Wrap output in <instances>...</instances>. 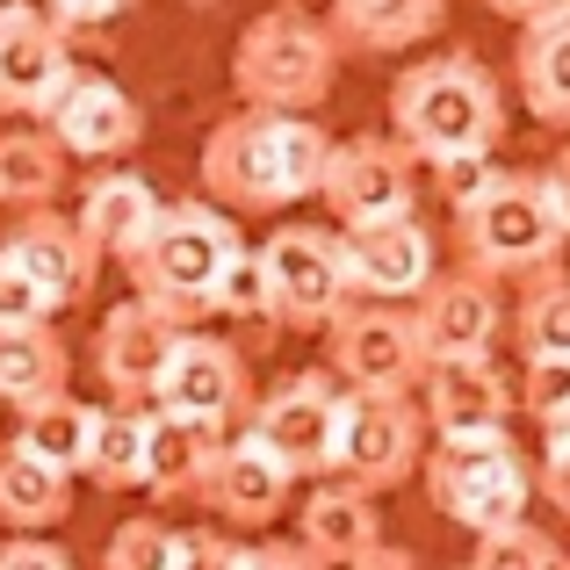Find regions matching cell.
Wrapping results in <instances>:
<instances>
[{"label": "cell", "instance_id": "obj_1", "mask_svg": "<svg viewBox=\"0 0 570 570\" xmlns=\"http://www.w3.org/2000/svg\"><path fill=\"white\" fill-rule=\"evenodd\" d=\"M325 138L318 116L304 109H232L203 138V195L217 209H296L304 195H318L325 174Z\"/></svg>", "mask_w": 570, "mask_h": 570}, {"label": "cell", "instance_id": "obj_2", "mask_svg": "<svg viewBox=\"0 0 570 570\" xmlns=\"http://www.w3.org/2000/svg\"><path fill=\"white\" fill-rule=\"evenodd\" d=\"M238 253H246V238H238V217H224L209 195L159 203V217L145 224V238L124 253L130 296H145L153 311H167L174 325H203L209 304H217L224 267H232Z\"/></svg>", "mask_w": 570, "mask_h": 570}, {"label": "cell", "instance_id": "obj_3", "mask_svg": "<svg viewBox=\"0 0 570 570\" xmlns=\"http://www.w3.org/2000/svg\"><path fill=\"white\" fill-rule=\"evenodd\" d=\"M390 138L412 159L441 153H499L505 145V95L470 51H433L390 80Z\"/></svg>", "mask_w": 570, "mask_h": 570}, {"label": "cell", "instance_id": "obj_4", "mask_svg": "<svg viewBox=\"0 0 570 570\" xmlns=\"http://www.w3.org/2000/svg\"><path fill=\"white\" fill-rule=\"evenodd\" d=\"M563 246H570V217L542 174H499V188H484L470 209H455V253L470 275L528 282L542 267H557Z\"/></svg>", "mask_w": 570, "mask_h": 570}, {"label": "cell", "instance_id": "obj_5", "mask_svg": "<svg viewBox=\"0 0 570 570\" xmlns=\"http://www.w3.org/2000/svg\"><path fill=\"white\" fill-rule=\"evenodd\" d=\"M340 80V37L311 8L282 0V8L253 14L232 43V87L246 109H318Z\"/></svg>", "mask_w": 570, "mask_h": 570}, {"label": "cell", "instance_id": "obj_6", "mask_svg": "<svg viewBox=\"0 0 570 570\" xmlns=\"http://www.w3.org/2000/svg\"><path fill=\"white\" fill-rule=\"evenodd\" d=\"M419 476H426V499L470 534L513 528L534 505V470L520 462L505 426L499 433H433V448L419 455Z\"/></svg>", "mask_w": 570, "mask_h": 570}, {"label": "cell", "instance_id": "obj_7", "mask_svg": "<svg viewBox=\"0 0 570 570\" xmlns=\"http://www.w3.org/2000/svg\"><path fill=\"white\" fill-rule=\"evenodd\" d=\"M419 455H426V419L412 390H340L333 476L362 491H397L404 476H419Z\"/></svg>", "mask_w": 570, "mask_h": 570}, {"label": "cell", "instance_id": "obj_8", "mask_svg": "<svg viewBox=\"0 0 570 570\" xmlns=\"http://www.w3.org/2000/svg\"><path fill=\"white\" fill-rule=\"evenodd\" d=\"M253 253H261V267H267L275 325L325 333V325L354 304L347 261H340V232H318V224H282V232H267Z\"/></svg>", "mask_w": 570, "mask_h": 570}, {"label": "cell", "instance_id": "obj_9", "mask_svg": "<svg viewBox=\"0 0 570 570\" xmlns=\"http://www.w3.org/2000/svg\"><path fill=\"white\" fill-rule=\"evenodd\" d=\"M333 419H340V376L333 368H296L267 397H253L246 433L289 476H333Z\"/></svg>", "mask_w": 570, "mask_h": 570}, {"label": "cell", "instance_id": "obj_10", "mask_svg": "<svg viewBox=\"0 0 570 570\" xmlns=\"http://www.w3.org/2000/svg\"><path fill=\"white\" fill-rule=\"evenodd\" d=\"M153 404H159V412H181V419H195V426H209V433L246 426V412H253V376H246V354H238L232 340L195 333V325H188V333L174 340V354L159 362Z\"/></svg>", "mask_w": 570, "mask_h": 570}, {"label": "cell", "instance_id": "obj_11", "mask_svg": "<svg viewBox=\"0 0 570 570\" xmlns=\"http://www.w3.org/2000/svg\"><path fill=\"white\" fill-rule=\"evenodd\" d=\"M318 203L340 217V232L354 224H376V217H412L419 203V159L404 153L397 138H333L325 153V174H318Z\"/></svg>", "mask_w": 570, "mask_h": 570}, {"label": "cell", "instance_id": "obj_12", "mask_svg": "<svg viewBox=\"0 0 570 570\" xmlns=\"http://www.w3.org/2000/svg\"><path fill=\"white\" fill-rule=\"evenodd\" d=\"M325 347H333V376L347 390H419V376H426L412 304H368V296H354L325 325Z\"/></svg>", "mask_w": 570, "mask_h": 570}, {"label": "cell", "instance_id": "obj_13", "mask_svg": "<svg viewBox=\"0 0 570 570\" xmlns=\"http://www.w3.org/2000/svg\"><path fill=\"white\" fill-rule=\"evenodd\" d=\"M0 267H8V275H22L29 289L51 304V318H58V311L87 304L101 253L87 246L80 224H72V217H51V203H43V209H22V224L0 238Z\"/></svg>", "mask_w": 570, "mask_h": 570}, {"label": "cell", "instance_id": "obj_14", "mask_svg": "<svg viewBox=\"0 0 570 570\" xmlns=\"http://www.w3.org/2000/svg\"><path fill=\"white\" fill-rule=\"evenodd\" d=\"M412 325H419L426 362L491 354V347H499V333H505L499 282H491V275H470V267H455V275H441V267H433V282L412 296Z\"/></svg>", "mask_w": 570, "mask_h": 570}, {"label": "cell", "instance_id": "obj_15", "mask_svg": "<svg viewBox=\"0 0 570 570\" xmlns=\"http://www.w3.org/2000/svg\"><path fill=\"white\" fill-rule=\"evenodd\" d=\"M43 130L58 138L66 159H124V153H138V138H145V109L109 72L72 66V80L58 87V101L43 109Z\"/></svg>", "mask_w": 570, "mask_h": 570}, {"label": "cell", "instance_id": "obj_16", "mask_svg": "<svg viewBox=\"0 0 570 570\" xmlns=\"http://www.w3.org/2000/svg\"><path fill=\"white\" fill-rule=\"evenodd\" d=\"M340 261H347V289L368 304H412L433 282V232L419 217H376L340 232Z\"/></svg>", "mask_w": 570, "mask_h": 570}, {"label": "cell", "instance_id": "obj_17", "mask_svg": "<svg viewBox=\"0 0 570 570\" xmlns=\"http://www.w3.org/2000/svg\"><path fill=\"white\" fill-rule=\"evenodd\" d=\"M188 325H174L167 311H153L145 296H130V304H116L109 318L95 325V376L109 390L116 404H145L159 383V362L174 354V340H181Z\"/></svg>", "mask_w": 570, "mask_h": 570}, {"label": "cell", "instance_id": "obj_18", "mask_svg": "<svg viewBox=\"0 0 570 570\" xmlns=\"http://www.w3.org/2000/svg\"><path fill=\"white\" fill-rule=\"evenodd\" d=\"M513 412V376L499 368V354L426 362V376H419V419L433 433H499Z\"/></svg>", "mask_w": 570, "mask_h": 570}, {"label": "cell", "instance_id": "obj_19", "mask_svg": "<svg viewBox=\"0 0 570 570\" xmlns=\"http://www.w3.org/2000/svg\"><path fill=\"white\" fill-rule=\"evenodd\" d=\"M72 80V29L43 8L0 22V116H43Z\"/></svg>", "mask_w": 570, "mask_h": 570}, {"label": "cell", "instance_id": "obj_20", "mask_svg": "<svg viewBox=\"0 0 570 570\" xmlns=\"http://www.w3.org/2000/svg\"><path fill=\"white\" fill-rule=\"evenodd\" d=\"M289 491H296V476L282 470L253 433H238V441L224 433V448H217V462H209L195 499L217 520H232V528H275V520L289 513Z\"/></svg>", "mask_w": 570, "mask_h": 570}, {"label": "cell", "instance_id": "obj_21", "mask_svg": "<svg viewBox=\"0 0 570 570\" xmlns=\"http://www.w3.org/2000/svg\"><path fill=\"white\" fill-rule=\"evenodd\" d=\"M296 542L318 563H354L368 542H383L376 491L347 484V476H311V499L296 505Z\"/></svg>", "mask_w": 570, "mask_h": 570}, {"label": "cell", "instance_id": "obj_22", "mask_svg": "<svg viewBox=\"0 0 570 570\" xmlns=\"http://www.w3.org/2000/svg\"><path fill=\"white\" fill-rule=\"evenodd\" d=\"M153 217H159V188L145 181V174H130V167L95 174L87 195H80V209H72V224L87 232V246H95L101 261H124Z\"/></svg>", "mask_w": 570, "mask_h": 570}, {"label": "cell", "instance_id": "obj_23", "mask_svg": "<svg viewBox=\"0 0 570 570\" xmlns=\"http://www.w3.org/2000/svg\"><path fill=\"white\" fill-rule=\"evenodd\" d=\"M217 448H224V433H209V426H195V419L153 404V412H145V491H153V499H195L209 462H217Z\"/></svg>", "mask_w": 570, "mask_h": 570}, {"label": "cell", "instance_id": "obj_24", "mask_svg": "<svg viewBox=\"0 0 570 570\" xmlns=\"http://www.w3.org/2000/svg\"><path fill=\"white\" fill-rule=\"evenodd\" d=\"M513 72H520V101L534 109V124L570 130V8L520 29Z\"/></svg>", "mask_w": 570, "mask_h": 570}, {"label": "cell", "instance_id": "obj_25", "mask_svg": "<svg viewBox=\"0 0 570 570\" xmlns=\"http://www.w3.org/2000/svg\"><path fill=\"white\" fill-rule=\"evenodd\" d=\"M441 22L448 0H333L325 8L340 51H404V43H426Z\"/></svg>", "mask_w": 570, "mask_h": 570}, {"label": "cell", "instance_id": "obj_26", "mask_svg": "<svg viewBox=\"0 0 570 570\" xmlns=\"http://www.w3.org/2000/svg\"><path fill=\"white\" fill-rule=\"evenodd\" d=\"M72 513V476L37 462L29 448H0V520L14 534H51L58 520Z\"/></svg>", "mask_w": 570, "mask_h": 570}, {"label": "cell", "instance_id": "obj_27", "mask_svg": "<svg viewBox=\"0 0 570 570\" xmlns=\"http://www.w3.org/2000/svg\"><path fill=\"white\" fill-rule=\"evenodd\" d=\"M72 354L51 325H0V404H37L51 390H66Z\"/></svg>", "mask_w": 570, "mask_h": 570}, {"label": "cell", "instance_id": "obj_28", "mask_svg": "<svg viewBox=\"0 0 570 570\" xmlns=\"http://www.w3.org/2000/svg\"><path fill=\"white\" fill-rule=\"evenodd\" d=\"M87 441H95V404H80L72 390H51V397L22 404V426H14V448H29L37 462L80 476L87 470Z\"/></svg>", "mask_w": 570, "mask_h": 570}, {"label": "cell", "instance_id": "obj_29", "mask_svg": "<svg viewBox=\"0 0 570 570\" xmlns=\"http://www.w3.org/2000/svg\"><path fill=\"white\" fill-rule=\"evenodd\" d=\"M66 167H72V159L58 153L51 130H37V124L0 130V203H8V209H43V203H58Z\"/></svg>", "mask_w": 570, "mask_h": 570}, {"label": "cell", "instance_id": "obj_30", "mask_svg": "<svg viewBox=\"0 0 570 570\" xmlns=\"http://www.w3.org/2000/svg\"><path fill=\"white\" fill-rule=\"evenodd\" d=\"M101 491H145V412L138 404H95V441H87V470Z\"/></svg>", "mask_w": 570, "mask_h": 570}, {"label": "cell", "instance_id": "obj_31", "mask_svg": "<svg viewBox=\"0 0 570 570\" xmlns=\"http://www.w3.org/2000/svg\"><path fill=\"white\" fill-rule=\"evenodd\" d=\"M513 340L528 362H542V354H563L570 362V267H542V275H528V289H520V311H513Z\"/></svg>", "mask_w": 570, "mask_h": 570}, {"label": "cell", "instance_id": "obj_32", "mask_svg": "<svg viewBox=\"0 0 570 570\" xmlns=\"http://www.w3.org/2000/svg\"><path fill=\"white\" fill-rule=\"evenodd\" d=\"M462 570H570V557H563V542H549V534L534 528V520H513V528L476 534V549H470Z\"/></svg>", "mask_w": 570, "mask_h": 570}, {"label": "cell", "instance_id": "obj_33", "mask_svg": "<svg viewBox=\"0 0 570 570\" xmlns=\"http://www.w3.org/2000/svg\"><path fill=\"white\" fill-rule=\"evenodd\" d=\"M209 318H246V325H275V296H267V267L261 253H238L232 267H224L217 282V304H209Z\"/></svg>", "mask_w": 570, "mask_h": 570}, {"label": "cell", "instance_id": "obj_34", "mask_svg": "<svg viewBox=\"0 0 570 570\" xmlns=\"http://www.w3.org/2000/svg\"><path fill=\"white\" fill-rule=\"evenodd\" d=\"M174 542H181V528H167V520L138 513V520H124V528L109 534V549H101V570H167V563H174Z\"/></svg>", "mask_w": 570, "mask_h": 570}, {"label": "cell", "instance_id": "obj_35", "mask_svg": "<svg viewBox=\"0 0 570 570\" xmlns=\"http://www.w3.org/2000/svg\"><path fill=\"white\" fill-rule=\"evenodd\" d=\"M513 404H520L528 419H542V426H557V419L570 412V362H563V354H542V362L520 368Z\"/></svg>", "mask_w": 570, "mask_h": 570}, {"label": "cell", "instance_id": "obj_36", "mask_svg": "<svg viewBox=\"0 0 570 570\" xmlns=\"http://www.w3.org/2000/svg\"><path fill=\"white\" fill-rule=\"evenodd\" d=\"M426 167H433V188H441L448 209H470L476 195L499 188V174H505L491 153H441V159H426Z\"/></svg>", "mask_w": 570, "mask_h": 570}, {"label": "cell", "instance_id": "obj_37", "mask_svg": "<svg viewBox=\"0 0 570 570\" xmlns=\"http://www.w3.org/2000/svg\"><path fill=\"white\" fill-rule=\"evenodd\" d=\"M167 570H238V542H232V534H217V528H181Z\"/></svg>", "mask_w": 570, "mask_h": 570}, {"label": "cell", "instance_id": "obj_38", "mask_svg": "<svg viewBox=\"0 0 570 570\" xmlns=\"http://www.w3.org/2000/svg\"><path fill=\"white\" fill-rule=\"evenodd\" d=\"M0 570H72V557L51 534H14V542H0Z\"/></svg>", "mask_w": 570, "mask_h": 570}, {"label": "cell", "instance_id": "obj_39", "mask_svg": "<svg viewBox=\"0 0 570 570\" xmlns=\"http://www.w3.org/2000/svg\"><path fill=\"white\" fill-rule=\"evenodd\" d=\"M0 325H51V304L22 275H8V267H0Z\"/></svg>", "mask_w": 570, "mask_h": 570}, {"label": "cell", "instance_id": "obj_40", "mask_svg": "<svg viewBox=\"0 0 570 570\" xmlns=\"http://www.w3.org/2000/svg\"><path fill=\"white\" fill-rule=\"evenodd\" d=\"M238 570H325L304 542H253L238 549Z\"/></svg>", "mask_w": 570, "mask_h": 570}, {"label": "cell", "instance_id": "obj_41", "mask_svg": "<svg viewBox=\"0 0 570 570\" xmlns=\"http://www.w3.org/2000/svg\"><path fill=\"white\" fill-rule=\"evenodd\" d=\"M138 0H43V14L66 29H95V22H116V14H130Z\"/></svg>", "mask_w": 570, "mask_h": 570}, {"label": "cell", "instance_id": "obj_42", "mask_svg": "<svg viewBox=\"0 0 570 570\" xmlns=\"http://www.w3.org/2000/svg\"><path fill=\"white\" fill-rule=\"evenodd\" d=\"M534 491L570 520V448H557V441L542 448V462H534Z\"/></svg>", "mask_w": 570, "mask_h": 570}, {"label": "cell", "instance_id": "obj_43", "mask_svg": "<svg viewBox=\"0 0 570 570\" xmlns=\"http://www.w3.org/2000/svg\"><path fill=\"white\" fill-rule=\"evenodd\" d=\"M347 570H419V557H412V549H397V542H368Z\"/></svg>", "mask_w": 570, "mask_h": 570}, {"label": "cell", "instance_id": "obj_44", "mask_svg": "<svg viewBox=\"0 0 570 570\" xmlns=\"http://www.w3.org/2000/svg\"><path fill=\"white\" fill-rule=\"evenodd\" d=\"M484 8H491V14H505V22H520V29H528V22H542V14L570 8V0H484Z\"/></svg>", "mask_w": 570, "mask_h": 570}, {"label": "cell", "instance_id": "obj_45", "mask_svg": "<svg viewBox=\"0 0 570 570\" xmlns=\"http://www.w3.org/2000/svg\"><path fill=\"white\" fill-rule=\"evenodd\" d=\"M542 181L557 188V203H563V217H570V145H563L557 159H549V174H542Z\"/></svg>", "mask_w": 570, "mask_h": 570}, {"label": "cell", "instance_id": "obj_46", "mask_svg": "<svg viewBox=\"0 0 570 570\" xmlns=\"http://www.w3.org/2000/svg\"><path fill=\"white\" fill-rule=\"evenodd\" d=\"M37 0H0V22H14V14H29Z\"/></svg>", "mask_w": 570, "mask_h": 570}, {"label": "cell", "instance_id": "obj_47", "mask_svg": "<svg viewBox=\"0 0 570 570\" xmlns=\"http://www.w3.org/2000/svg\"><path fill=\"white\" fill-rule=\"evenodd\" d=\"M542 433H549V441H557V448H570V412L557 419V426H542Z\"/></svg>", "mask_w": 570, "mask_h": 570}, {"label": "cell", "instance_id": "obj_48", "mask_svg": "<svg viewBox=\"0 0 570 570\" xmlns=\"http://www.w3.org/2000/svg\"><path fill=\"white\" fill-rule=\"evenodd\" d=\"M181 8H224V0H181Z\"/></svg>", "mask_w": 570, "mask_h": 570}]
</instances>
